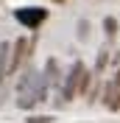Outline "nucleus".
Listing matches in <instances>:
<instances>
[{
	"label": "nucleus",
	"mask_w": 120,
	"mask_h": 123,
	"mask_svg": "<svg viewBox=\"0 0 120 123\" xmlns=\"http://www.w3.org/2000/svg\"><path fill=\"white\" fill-rule=\"evenodd\" d=\"M106 106L109 109H120V70L114 73V81L106 87Z\"/></svg>",
	"instance_id": "obj_1"
},
{
	"label": "nucleus",
	"mask_w": 120,
	"mask_h": 123,
	"mask_svg": "<svg viewBox=\"0 0 120 123\" xmlns=\"http://www.w3.org/2000/svg\"><path fill=\"white\" fill-rule=\"evenodd\" d=\"M81 70H84V64H81V62H75L73 70H70V76H67V87H64V98H67V101L78 92V78H81Z\"/></svg>",
	"instance_id": "obj_2"
},
{
	"label": "nucleus",
	"mask_w": 120,
	"mask_h": 123,
	"mask_svg": "<svg viewBox=\"0 0 120 123\" xmlns=\"http://www.w3.org/2000/svg\"><path fill=\"white\" fill-rule=\"evenodd\" d=\"M25 48H28V42H25V39H17V45H14V59H11V67H8V76H11V73L20 67V62L25 59Z\"/></svg>",
	"instance_id": "obj_3"
},
{
	"label": "nucleus",
	"mask_w": 120,
	"mask_h": 123,
	"mask_svg": "<svg viewBox=\"0 0 120 123\" xmlns=\"http://www.w3.org/2000/svg\"><path fill=\"white\" fill-rule=\"evenodd\" d=\"M8 45L0 48V81H3V76H8Z\"/></svg>",
	"instance_id": "obj_4"
},
{
	"label": "nucleus",
	"mask_w": 120,
	"mask_h": 123,
	"mask_svg": "<svg viewBox=\"0 0 120 123\" xmlns=\"http://www.w3.org/2000/svg\"><path fill=\"white\" fill-rule=\"evenodd\" d=\"M48 84H59V67H56V62H48Z\"/></svg>",
	"instance_id": "obj_5"
},
{
	"label": "nucleus",
	"mask_w": 120,
	"mask_h": 123,
	"mask_svg": "<svg viewBox=\"0 0 120 123\" xmlns=\"http://www.w3.org/2000/svg\"><path fill=\"white\" fill-rule=\"evenodd\" d=\"M20 20L28 23V25H34V23H39V20H45V11H36V14H23V11H20Z\"/></svg>",
	"instance_id": "obj_6"
},
{
	"label": "nucleus",
	"mask_w": 120,
	"mask_h": 123,
	"mask_svg": "<svg viewBox=\"0 0 120 123\" xmlns=\"http://www.w3.org/2000/svg\"><path fill=\"white\" fill-rule=\"evenodd\" d=\"M103 28H106L109 37H114V34H117V20H114V17H106V20H103Z\"/></svg>",
	"instance_id": "obj_7"
},
{
	"label": "nucleus",
	"mask_w": 120,
	"mask_h": 123,
	"mask_svg": "<svg viewBox=\"0 0 120 123\" xmlns=\"http://www.w3.org/2000/svg\"><path fill=\"white\" fill-rule=\"evenodd\" d=\"M90 73H87V70H81V78H78V92H87V87H90Z\"/></svg>",
	"instance_id": "obj_8"
},
{
	"label": "nucleus",
	"mask_w": 120,
	"mask_h": 123,
	"mask_svg": "<svg viewBox=\"0 0 120 123\" xmlns=\"http://www.w3.org/2000/svg\"><path fill=\"white\" fill-rule=\"evenodd\" d=\"M106 62H109V53H106V50H103V53L98 56V64H95V70H98V73H101V70L106 67Z\"/></svg>",
	"instance_id": "obj_9"
},
{
	"label": "nucleus",
	"mask_w": 120,
	"mask_h": 123,
	"mask_svg": "<svg viewBox=\"0 0 120 123\" xmlns=\"http://www.w3.org/2000/svg\"><path fill=\"white\" fill-rule=\"evenodd\" d=\"M53 117H48V115H36V117H31L28 123H50Z\"/></svg>",
	"instance_id": "obj_10"
}]
</instances>
